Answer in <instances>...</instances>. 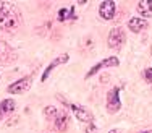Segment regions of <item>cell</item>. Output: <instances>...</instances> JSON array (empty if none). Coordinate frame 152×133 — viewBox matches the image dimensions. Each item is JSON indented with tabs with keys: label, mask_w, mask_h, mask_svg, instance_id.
<instances>
[{
	"label": "cell",
	"mask_w": 152,
	"mask_h": 133,
	"mask_svg": "<svg viewBox=\"0 0 152 133\" xmlns=\"http://www.w3.org/2000/svg\"><path fill=\"white\" fill-rule=\"evenodd\" d=\"M144 78H146L147 83H152V68H151V67L144 70Z\"/></svg>",
	"instance_id": "obj_14"
},
{
	"label": "cell",
	"mask_w": 152,
	"mask_h": 133,
	"mask_svg": "<svg viewBox=\"0 0 152 133\" xmlns=\"http://www.w3.org/2000/svg\"><path fill=\"white\" fill-rule=\"evenodd\" d=\"M71 110H73V114L76 115V118L78 120H81L83 123H88L89 127L91 125H94V120H92V114L89 112V110H86L84 107H81V106H78V104H73L71 106Z\"/></svg>",
	"instance_id": "obj_6"
},
{
	"label": "cell",
	"mask_w": 152,
	"mask_h": 133,
	"mask_svg": "<svg viewBox=\"0 0 152 133\" xmlns=\"http://www.w3.org/2000/svg\"><path fill=\"white\" fill-rule=\"evenodd\" d=\"M115 12H117V5H115L113 0H104V2H100V5H99V15H100V18L110 21V20H113Z\"/></svg>",
	"instance_id": "obj_5"
},
{
	"label": "cell",
	"mask_w": 152,
	"mask_h": 133,
	"mask_svg": "<svg viewBox=\"0 0 152 133\" xmlns=\"http://www.w3.org/2000/svg\"><path fill=\"white\" fill-rule=\"evenodd\" d=\"M32 78L31 76H24V78H21V80H18L15 81L13 85H10L8 88H7V91L8 93H12V94H23V93H26L28 89L31 88V85H32Z\"/></svg>",
	"instance_id": "obj_4"
},
{
	"label": "cell",
	"mask_w": 152,
	"mask_h": 133,
	"mask_svg": "<svg viewBox=\"0 0 152 133\" xmlns=\"http://www.w3.org/2000/svg\"><path fill=\"white\" fill-rule=\"evenodd\" d=\"M141 133H152V130H147V132H141Z\"/></svg>",
	"instance_id": "obj_15"
},
{
	"label": "cell",
	"mask_w": 152,
	"mask_h": 133,
	"mask_svg": "<svg viewBox=\"0 0 152 133\" xmlns=\"http://www.w3.org/2000/svg\"><path fill=\"white\" fill-rule=\"evenodd\" d=\"M68 60H70V55H68V54H63V55H58V57H57V59L53 60L52 63H50L49 67L45 68L44 75H42V81H45V80H47V76H49V73H50V71H52V70H53V68H55V67L61 65V63H66Z\"/></svg>",
	"instance_id": "obj_9"
},
{
	"label": "cell",
	"mask_w": 152,
	"mask_h": 133,
	"mask_svg": "<svg viewBox=\"0 0 152 133\" xmlns=\"http://www.w3.org/2000/svg\"><path fill=\"white\" fill-rule=\"evenodd\" d=\"M53 120H55V127H57V130H65V128L68 127V115L65 112H60V114H57L55 117H53Z\"/></svg>",
	"instance_id": "obj_12"
},
{
	"label": "cell",
	"mask_w": 152,
	"mask_h": 133,
	"mask_svg": "<svg viewBox=\"0 0 152 133\" xmlns=\"http://www.w3.org/2000/svg\"><path fill=\"white\" fill-rule=\"evenodd\" d=\"M120 65V60L117 59V57H108V59H105L104 62H100V63H96L91 70L88 71V75H86V78H89V76H92V75H96L97 71H100L102 68H108V67H118Z\"/></svg>",
	"instance_id": "obj_7"
},
{
	"label": "cell",
	"mask_w": 152,
	"mask_h": 133,
	"mask_svg": "<svg viewBox=\"0 0 152 133\" xmlns=\"http://www.w3.org/2000/svg\"><path fill=\"white\" fill-rule=\"evenodd\" d=\"M121 107V101H120V88H113L108 91L107 94V110L110 114L118 112Z\"/></svg>",
	"instance_id": "obj_2"
},
{
	"label": "cell",
	"mask_w": 152,
	"mask_h": 133,
	"mask_svg": "<svg viewBox=\"0 0 152 133\" xmlns=\"http://www.w3.org/2000/svg\"><path fill=\"white\" fill-rule=\"evenodd\" d=\"M137 12L142 16H151L152 15V0H141V2H137Z\"/></svg>",
	"instance_id": "obj_11"
},
{
	"label": "cell",
	"mask_w": 152,
	"mask_h": 133,
	"mask_svg": "<svg viewBox=\"0 0 152 133\" xmlns=\"http://www.w3.org/2000/svg\"><path fill=\"white\" fill-rule=\"evenodd\" d=\"M20 24V12L16 5L7 0H0V28L3 31H13Z\"/></svg>",
	"instance_id": "obj_1"
},
{
	"label": "cell",
	"mask_w": 152,
	"mask_h": 133,
	"mask_svg": "<svg viewBox=\"0 0 152 133\" xmlns=\"http://www.w3.org/2000/svg\"><path fill=\"white\" fill-rule=\"evenodd\" d=\"M15 106L16 102L13 99H5L0 102V120H2L5 115H8V114H12L13 110H15Z\"/></svg>",
	"instance_id": "obj_10"
},
{
	"label": "cell",
	"mask_w": 152,
	"mask_h": 133,
	"mask_svg": "<svg viewBox=\"0 0 152 133\" xmlns=\"http://www.w3.org/2000/svg\"><path fill=\"white\" fill-rule=\"evenodd\" d=\"M128 28L133 31V33H141V31H144L147 28V20H144V18H131V20L128 21Z\"/></svg>",
	"instance_id": "obj_8"
},
{
	"label": "cell",
	"mask_w": 152,
	"mask_h": 133,
	"mask_svg": "<svg viewBox=\"0 0 152 133\" xmlns=\"http://www.w3.org/2000/svg\"><path fill=\"white\" fill-rule=\"evenodd\" d=\"M73 7L71 8H61L60 12H58V20L60 21H65V20H68V18H75V13H73Z\"/></svg>",
	"instance_id": "obj_13"
},
{
	"label": "cell",
	"mask_w": 152,
	"mask_h": 133,
	"mask_svg": "<svg viewBox=\"0 0 152 133\" xmlns=\"http://www.w3.org/2000/svg\"><path fill=\"white\" fill-rule=\"evenodd\" d=\"M110 133H118V132H117V130H112V132H110Z\"/></svg>",
	"instance_id": "obj_16"
},
{
	"label": "cell",
	"mask_w": 152,
	"mask_h": 133,
	"mask_svg": "<svg viewBox=\"0 0 152 133\" xmlns=\"http://www.w3.org/2000/svg\"><path fill=\"white\" fill-rule=\"evenodd\" d=\"M125 42V31L121 28H113L108 34V47L118 50Z\"/></svg>",
	"instance_id": "obj_3"
}]
</instances>
